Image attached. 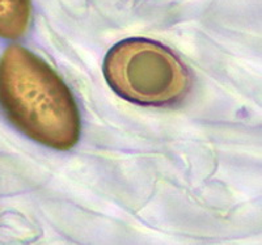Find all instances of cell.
<instances>
[{
	"instance_id": "cell-1",
	"label": "cell",
	"mask_w": 262,
	"mask_h": 245,
	"mask_svg": "<svg viewBox=\"0 0 262 245\" xmlns=\"http://www.w3.org/2000/svg\"><path fill=\"white\" fill-rule=\"evenodd\" d=\"M0 106L27 137L67 151L78 143L80 117L71 92L48 63L21 46L0 59Z\"/></svg>"
},
{
	"instance_id": "cell-2",
	"label": "cell",
	"mask_w": 262,
	"mask_h": 245,
	"mask_svg": "<svg viewBox=\"0 0 262 245\" xmlns=\"http://www.w3.org/2000/svg\"><path fill=\"white\" fill-rule=\"evenodd\" d=\"M104 75L114 92L128 101L163 106L184 99L191 85L181 60L158 42L126 39L107 53Z\"/></svg>"
},
{
	"instance_id": "cell-3",
	"label": "cell",
	"mask_w": 262,
	"mask_h": 245,
	"mask_svg": "<svg viewBox=\"0 0 262 245\" xmlns=\"http://www.w3.org/2000/svg\"><path fill=\"white\" fill-rule=\"evenodd\" d=\"M30 12V0H0V37L16 39L24 36Z\"/></svg>"
}]
</instances>
